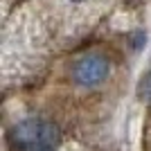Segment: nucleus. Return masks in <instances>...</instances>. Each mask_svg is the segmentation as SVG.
<instances>
[{"label": "nucleus", "mask_w": 151, "mask_h": 151, "mask_svg": "<svg viewBox=\"0 0 151 151\" xmlns=\"http://www.w3.org/2000/svg\"><path fill=\"white\" fill-rule=\"evenodd\" d=\"M12 140L20 149H52L59 142V129L45 120L29 117L14 126Z\"/></svg>", "instance_id": "obj_1"}, {"label": "nucleus", "mask_w": 151, "mask_h": 151, "mask_svg": "<svg viewBox=\"0 0 151 151\" xmlns=\"http://www.w3.org/2000/svg\"><path fill=\"white\" fill-rule=\"evenodd\" d=\"M108 70H111V65H108V61L104 57L88 54V57L79 59L75 63L72 75H75V81L79 86H97L108 77Z\"/></svg>", "instance_id": "obj_2"}, {"label": "nucleus", "mask_w": 151, "mask_h": 151, "mask_svg": "<svg viewBox=\"0 0 151 151\" xmlns=\"http://www.w3.org/2000/svg\"><path fill=\"white\" fill-rule=\"evenodd\" d=\"M142 93H145V97L151 101V72H149V77L145 79V88H142Z\"/></svg>", "instance_id": "obj_3"}, {"label": "nucleus", "mask_w": 151, "mask_h": 151, "mask_svg": "<svg viewBox=\"0 0 151 151\" xmlns=\"http://www.w3.org/2000/svg\"><path fill=\"white\" fill-rule=\"evenodd\" d=\"M142 41H145V34H142V32H138V34L133 36V50H140V45H142Z\"/></svg>", "instance_id": "obj_4"}, {"label": "nucleus", "mask_w": 151, "mask_h": 151, "mask_svg": "<svg viewBox=\"0 0 151 151\" xmlns=\"http://www.w3.org/2000/svg\"><path fill=\"white\" fill-rule=\"evenodd\" d=\"M34 151H52V149H34Z\"/></svg>", "instance_id": "obj_5"}, {"label": "nucleus", "mask_w": 151, "mask_h": 151, "mask_svg": "<svg viewBox=\"0 0 151 151\" xmlns=\"http://www.w3.org/2000/svg\"><path fill=\"white\" fill-rule=\"evenodd\" d=\"M75 2H79V0H75Z\"/></svg>", "instance_id": "obj_6"}]
</instances>
